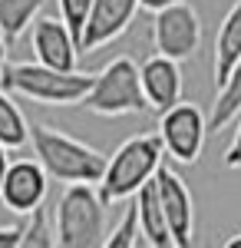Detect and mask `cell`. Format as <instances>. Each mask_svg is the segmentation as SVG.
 <instances>
[{
  "mask_svg": "<svg viewBox=\"0 0 241 248\" xmlns=\"http://www.w3.org/2000/svg\"><path fill=\"white\" fill-rule=\"evenodd\" d=\"M90 86H93V73L53 70L43 63H3L0 70V90L43 106H76Z\"/></svg>",
  "mask_w": 241,
  "mask_h": 248,
  "instance_id": "2",
  "label": "cell"
},
{
  "mask_svg": "<svg viewBox=\"0 0 241 248\" xmlns=\"http://www.w3.org/2000/svg\"><path fill=\"white\" fill-rule=\"evenodd\" d=\"M139 83H142L149 109H155V113H162V109L175 106L182 99V70H179V60H168L162 53L149 57L139 66Z\"/></svg>",
  "mask_w": 241,
  "mask_h": 248,
  "instance_id": "12",
  "label": "cell"
},
{
  "mask_svg": "<svg viewBox=\"0 0 241 248\" xmlns=\"http://www.w3.org/2000/svg\"><path fill=\"white\" fill-rule=\"evenodd\" d=\"M225 248H241V235H238V238H228V242H225Z\"/></svg>",
  "mask_w": 241,
  "mask_h": 248,
  "instance_id": "26",
  "label": "cell"
},
{
  "mask_svg": "<svg viewBox=\"0 0 241 248\" xmlns=\"http://www.w3.org/2000/svg\"><path fill=\"white\" fill-rule=\"evenodd\" d=\"M90 113L96 116H132L146 113L149 103L139 83V66L132 57H116L109 60L99 73H93V86L79 99Z\"/></svg>",
  "mask_w": 241,
  "mask_h": 248,
  "instance_id": "5",
  "label": "cell"
},
{
  "mask_svg": "<svg viewBox=\"0 0 241 248\" xmlns=\"http://www.w3.org/2000/svg\"><path fill=\"white\" fill-rule=\"evenodd\" d=\"M162 159H166V149H162L159 133H139L132 139H126L112 153V159H106L103 179L96 182L103 205L109 209L116 202L136 195V189L155 175V169L162 166Z\"/></svg>",
  "mask_w": 241,
  "mask_h": 248,
  "instance_id": "3",
  "label": "cell"
},
{
  "mask_svg": "<svg viewBox=\"0 0 241 248\" xmlns=\"http://www.w3.org/2000/svg\"><path fill=\"white\" fill-rule=\"evenodd\" d=\"M7 162H10V155H7V146H0V182H3V172H7Z\"/></svg>",
  "mask_w": 241,
  "mask_h": 248,
  "instance_id": "24",
  "label": "cell"
},
{
  "mask_svg": "<svg viewBox=\"0 0 241 248\" xmlns=\"http://www.w3.org/2000/svg\"><path fill=\"white\" fill-rule=\"evenodd\" d=\"M7 46H10V43L0 37V70H3V63H7Z\"/></svg>",
  "mask_w": 241,
  "mask_h": 248,
  "instance_id": "25",
  "label": "cell"
},
{
  "mask_svg": "<svg viewBox=\"0 0 241 248\" xmlns=\"http://www.w3.org/2000/svg\"><path fill=\"white\" fill-rule=\"evenodd\" d=\"M23 248H50L53 242V229H50V218H46V209L37 205L33 212L23 215V238H20Z\"/></svg>",
  "mask_w": 241,
  "mask_h": 248,
  "instance_id": "18",
  "label": "cell"
},
{
  "mask_svg": "<svg viewBox=\"0 0 241 248\" xmlns=\"http://www.w3.org/2000/svg\"><path fill=\"white\" fill-rule=\"evenodd\" d=\"M139 10V0H93L90 14L79 33V53H93L129 30L132 17Z\"/></svg>",
  "mask_w": 241,
  "mask_h": 248,
  "instance_id": "10",
  "label": "cell"
},
{
  "mask_svg": "<svg viewBox=\"0 0 241 248\" xmlns=\"http://www.w3.org/2000/svg\"><path fill=\"white\" fill-rule=\"evenodd\" d=\"M23 225H0V248H20Z\"/></svg>",
  "mask_w": 241,
  "mask_h": 248,
  "instance_id": "22",
  "label": "cell"
},
{
  "mask_svg": "<svg viewBox=\"0 0 241 248\" xmlns=\"http://www.w3.org/2000/svg\"><path fill=\"white\" fill-rule=\"evenodd\" d=\"M30 139V123L20 113V106L14 103V96L7 90H0V146L7 149H20Z\"/></svg>",
  "mask_w": 241,
  "mask_h": 248,
  "instance_id": "17",
  "label": "cell"
},
{
  "mask_svg": "<svg viewBox=\"0 0 241 248\" xmlns=\"http://www.w3.org/2000/svg\"><path fill=\"white\" fill-rule=\"evenodd\" d=\"M205 133H208V123H205V113L195 103L179 99L175 106L159 113L162 149H166L168 159H175L182 166H195L198 162V155L205 149Z\"/></svg>",
  "mask_w": 241,
  "mask_h": 248,
  "instance_id": "6",
  "label": "cell"
},
{
  "mask_svg": "<svg viewBox=\"0 0 241 248\" xmlns=\"http://www.w3.org/2000/svg\"><path fill=\"white\" fill-rule=\"evenodd\" d=\"M106 248H136L139 245V222H136V205L122 212V218H119V225L112 232H106Z\"/></svg>",
  "mask_w": 241,
  "mask_h": 248,
  "instance_id": "19",
  "label": "cell"
},
{
  "mask_svg": "<svg viewBox=\"0 0 241 248\" xmlns=\"http://www.w3.org/2000/svg\"><path fill=\"white\" fill-rule=\"evenodd\" d=\"M27 142L33 146V155L46 169V175L56 179V182H66V186L70 182H90V186H96L103 179L106 155L99 149H93V146H86L83 139L56 129V126L33 123Z\"/></svg>",
  "mask_w": 241,
  "mask_h": 248,
  "instance_id": "1",
  "label": "cell"
},
{
  "mask_svg": "<svg viewBox=\"0 0 241 248\" xmlns=\"http://www.w3.org/2000/svg\"><path fill=\"white\" fill-rule=\"evenodd\" d=\"M56 3H60V20L70 27L76 46H79V33H83V23H86V14H90L93 0H56Z\"/></svg>",
  "mask_w": 241,
  "mask_h": 248,
  "instance_id": "20",
  "label": "cell"
},
{
  "mask_svg": "<svg viewBox=\"0 0 241 248\" xmlns=\"http://www.w3.org/2000/svg\"><path fill=\"white\" fill-rule=\"evenodd\" d=\"M225 166L228 169H241V123L235 136H231V142H228V149H225Z\"/></svg>",
  "mask_w": 241,
  "mask_h": 248,
  "instance_id": "21",
  "label": "cell"
},
{
  "mask_svg": "<svg viewBox=\"0 0 241 248\" xmlns=\"http://www.w3.org/2000/svg\"><path fill=\"white\" fill-rule=\"evenodd\" d=\"M53 242L63 248H96L106 242V205L90 182H70L56 199Z\"/></svg>",
  "mask_w": 241,
  "mask_h": 248,
  "instance_id": "4",
  "label": "cell"
},
{
  "mask_svg": "<svg viewBox=\"0 0 241 248\" xmlns=\"http://www.w3.org/2000/svg\"><path fill=\"white\" fill-rule=\"evenodd\" d=\"M136 222H139V235L142 242L152 248H168L172 245V235H168L166 215H162V205H159V195H155V182L149 179L136 189Z\"/></svg>",
  "mask_w": 241,
  "mask_h": 248,
  "instance_id": "13",
  "label": "cell"
},
{
  "mask_svg": "<svg viewBox=\"0 0 241 248\" xmlns=\"http://www.w3.org/2000/svg\"><path fill=\"white\" fill-rule=\"evenodd\" d=\"M168 3H175V0H139V7H142V10H149V14L162 10V7H168Z\"/></svg>",
  "mask_w": 241,
  "mask_h": 248,
  "instance_id": "23",
  "label": "cell"
},
{
  "mask_svg": "<svg viewBox=\"0 0 241 248\" xmlns=\"http://www.w3.org/2000/svg\"><path fill=\"white\" fill-rule=\"evenodd\" d=\"M241 57V0L225 14L222 27L215 33V83L228 77V70Z\"/></svg>",
  "mask_w": 241,
  "mask_h": 248,
  "instance_id": "14",
  "label": "cell"
},
{
  "mask_svg": "<svg viewBox=\"0 0 241 248\" xmlns=\"http://www.w3.org/2000/svg\"><path fill=\"white\" fill-rule=\"evenodd\" d=\"M30 46L37 53V63L53 70H76L79 46L63 20L56 17H37L30 23Z\"/></svg>",
  "mask_w": 241,
  "mask_h": 248,
  "instance_id": "11",
  "label": "cell"
},
{
  "mask_svg": "<svg viewBox=\"0 0 241 248\" xmlns=\"http://www.w3.org/2000/svg\"><path fill=\"white\" fill-rule=\"evenodd\" d=\"M40 10H43V0H0V37L7 43L20 40Z\"/></svg>",
  "mask_w": 241,
  "mask_h": 248,
  "instance_id": "16",
  "label": "cell"
},
{
  "mask_svg": "<svg viewBox=\"0 0 241 248\" xmlns=\"http://www.w3.org/2000/svg\"><path fill=\"white\" fill-rule=\"evenodd\" d=\"M46 189H50V175L37 159H14L7 162L0 182V202L14 215H27L46 202Z\"/></svg>",
  "mask_w": 241,
  "mask_h": 248,
  "instance_id": "9",
  "label": "cell"
},
{
  "mask_svg": "<svg viewBox=\"0 0 241 248\" xmlns=\"http://www.w3.org/2000/svg\"><path fill=\"white\" fill-rule=\"evenodd\" d=\"M152 182H155V195H159V205H162V215H166L172 245L188 248L192 238H195V202H192L185 179L162 162L152 175Z\"/></svg>",
  "mask_w": 241,
  "mask_h": 248,
  "instance_id": "8",
  "label": "cell"
},
{
  "mask_svg": "<svg viewBox=\"0 0 241 248\" xmlns=\"http://www.w3.org/2000/svg\"><path fill=\"white\" fill-rule=\"evenodd\" d=\"M235 116H241V57L235 60V66L228 70V77L218 83V99H215V109L205 119L208 129H225Z\"/></svg>",
  "mask_w": 241,
  "mask_h": 248,
  "instance_id": "15",
  "label": "cell"
},
{
  "mask_svg": "<svg viewBox=\"0 0 241 248\" xmlns=\"http://www.w3.org/2000/svg\"><path fill=\"white\" fill-rule=\"evenodd\" d=\"M198 43H202V20H198V10L192 3L175 0V3L152 14V46H155V53L182 63V60L195 57Z\"/></svg>",
  "mask_w": 241,
  "mask_h": 248,
  "instance_id": "7",
  "label": "cell"
}]
</instances>
